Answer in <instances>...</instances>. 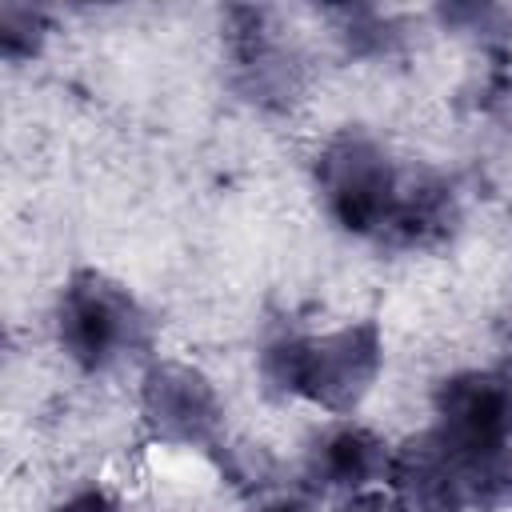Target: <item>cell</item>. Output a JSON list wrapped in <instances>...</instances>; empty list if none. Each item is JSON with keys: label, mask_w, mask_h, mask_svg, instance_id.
<instances>
[{"label": "cell", "mask_w": 512, "mask_h": 512, "mask_svg": "<svg viewBox=\"0 0 512 512\" xmlns=\"http://www.w3.org/2000/svg\"><path fill=\"white\" fill-rule=\"evenodd\" d=\"M436 432L464 448L512 444V380L508 372H456L436 388Z\"/></svg>", "instance_id": "cell-6"}, {"label": "cell", "mask_w": 512, "mask_h": 512, "mask_svg": "<svg viewBox=\"0 0 512 512\" xmlns=\"http://www.w3.org/2000/svg\"><path fill=\"white\" fill-rule=\"evenodd\" d=\"M140 416L148 432L176 448H204L220 432V396L212 380L180 360H160L140 384Z\"/></svg>", "instance_id": "cell-5"}, {"label": "cell", "mask_w": 512, "mask_h": 512, "mask_svg": "<svg viewBox=\"0 0 512 512\" xmlns=\"http://www.w3.org/2000/svg\"><path fill=\"white\" fill-rule=\"evenodd\" d=\"M56 512H124V504L104 488H80L64 504H56Z\"/></svg>", "instance_id": "cell-10"}, {"label": "cell", "mask_w": 512, "mask_h": 512, "mask_svg": "<svg viewBox=\"0 0 512 512\" xmlns=\"http://www.w3.org/2000/svg\"><path fill=\"white\" fill-rule=\"evenodd\" d=\"M384 344L376 320L320 336H276L260 352V376L276 396H304L324 412H352L380 376Z\"/></svg>", "instance_id": "cell-1"}, {"label": "cell", "mask_w": 512, "mask_h": 512, "mask_svg": "<svg viewBox=\"0 0 512 512\" xmlns=\"http://www.w3.org/2000/svg\"><path fill=\"white\" fill-rule=\"evenodd\" d=\"M56 336L72 364L84 372H108L148 352L152 320L124 284L96 268H80L60 292Z\"/></svg>", "instance_id": "cell-2"}, {"label": "cell", "mask_w": 512, "mask_h": 512, "mask_svg": "<svg viewBox=\"0 0 512 512\" xmlns=\"http://www.w3.org/2000/svg\"><path fill=\"white\" fill-rule=\"evenodd\" d=\"M308 480L324 492H368L376 480H388L392 448L364 424H332L308 448Z\"/></svg>", "instance_id": "cell-7"}, {"label": "cell", "mask_w": 512, "mask_h": 512, "mask_svg": "<svg viewBox=\"0 0 512 512\" xmlns=\"http://www.w3.org/2000/svg\"><path fill=\"white\" fill-rule=\"evenodd\" d=\"M404 172L368 132H340L316 156V188L328 216L352 236H376L388 224Z\"/></svg>", "instance_id": "cell-3"}, {"label": "cell", "mask_w": 512, "mask_h": 512, "mask_svg": "<svg viewBox=\"0 0 512 512\" xmlns=\"http://www.w3.org/2000/svg\"><path fill=\"white\" fill-rule=\"evenodd\" d=\"M268 8H232L228 12V64L232 84L244 100L260 108H288L300 96L304 68L296 48L280 36Z\"/></svg>", "instance_id": "cell-4"}, {"label": "cell", "mask_w": 512, "mask_h": 512, "mask_svg": "<svg viewBox=\"0 0 512 512\" xmlns=\"http://www.w3.org/2000/svg\"><path fill=\"white\" fill-rule=\"evenodd\" d=\"M456 220L460 208L444 180L404 176L380 240L392 248H436L456 232Z\"/></svg>", "instance_id": "cell-8"}, {"label": "cell", "mask_w": 512, "mask_h": 512, "mask_svg": "<svg viewBox=\"0 0 512 512\" xmlns=\"http://www.w3.org/2000/svg\"><path fill=\"white\" fill-rule=\"evenodd\" d=\"M264 512H312L308 504H300V500H280V504H268Z\"/></svg>", "instance_id": "cell-12"}, {"label": "cell", "mask_w": 512, "mask_h": 512, "mask_svg": "<svg viewBox=\"0 0 512 512\" xmlns=\"http://www.w3.org/2000/svg\"><path fill=\"white\" fill-rule=\"evenodd\" d=\"M48 36V16L28 4H4L0 8V48L12 64L32 60Z\"/></svg>", "instance_id": "cell-9"}, {"label": "cell", "mask_w": 512, "mask_h": 512, "mask_svg": "<svg viewBox=\"0 0 512 512\" xmlns=\"http://www.w3.org/2000/svg\"><path fill=\"white\" fill-rule=\"evenodd\" d=\"M508 356H512V324H508ZM512 380V376H508Z\"/></svg>", "instance_id": "cell-13"}, {"label": "cell", "mask_w": 512, "mask_h": 512, "mask_svg": "<svg viewBox=\"0 0 512 512\" xmlns=\"http://www.w3.org/2000/svg\"><path fill=\"white\" fill-rule=\"evenodd\" d=\"M336 512H404V504L396 500V496H388V492H376V488H368V492H356V496H348Z\"/></svg>", "instance_id": "cell-11"}]
</instances>
